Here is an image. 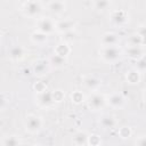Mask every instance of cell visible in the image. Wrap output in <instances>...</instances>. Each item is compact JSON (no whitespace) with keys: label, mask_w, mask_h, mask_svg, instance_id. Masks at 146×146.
<instances>
[{"label":"cell","mask_w":146,"mask_h":146,"mask_svg":"<svg viewBox=\"0 0 146 146\" xmlns=\"http://www.w3.org/2000/svg\"><path fill=\"white\" fill-rule=\"evenodd\" d=\"M32 73L34 76L36 78H43L46 75H48L50 73V71L52 70L51 68V65L48 60V58H39V59H35L33 63H32Z\"/></svg>","instance_id":"8992f818"},{"label":"cell","mask_w":146,"mask_h":146,"mask_svg":"<svg viewBox=\"0 0 146 146\" xmlns=\"http://www.w3.org/2000/svg\"><path fill=\"white\" fill-rule=\"evenodd\" d=\"M123 50L120 46H113V47H100L99 49V57L102 62L106 64H115L117 63L122 56Z\"/></svg>","instance_id":"7a4b0ae2"},{"label":"cell","mask_w":146,"mask_h":146,"mask_svg":"<svg viewBox=\"0 0 146 146\" xmlns=\"http://www.w3.org/2000/svg\"><path fill=\"white\" fill-rule=\"evenodd\" d=\"M76 22L71 18H64V19H56V33H59L62 35L73 32L75 30Z\"/></svg>","instance_id":"8fae6325"},{"label":"cell","mask_w":146,"mask_h":146,"mask_svg":"<svg viewBox=\"0 0 146 146\" xmlns=\"http://www.w3.org/2000/svg\"><path fill=\"white\" fill-rule=\"evenodd\" d=\"M21 145H22V140L18 135L8 133L1 137V146H21Z\"/></svg>","instance_id":"d6986e66"},{"label":"cell","mask_w":146,"mask_h":146,"mask_svg":"<svg viewBox=\"0 0 146 146\" xmlns=\"http://www.w3.org/2000/svg\"><path fill=\"white\" fill-rule=\"evenodd\" d=\"M27 49L22 46V44H16V46H13L8 49V59L10 62H14V63H18V62H22L26 55H27Z\"/></svg>","instance_id":"30bf717a"},{"label":"cell","mask_w":146,"mask_h":146,"mask_svg":"<svg viewBox=\"0 0 146 146\" xmlns=\"http://www.w3.org/2000/svg\"><path fill=\"white\" fill-rule=\"evenodd\" d=\"M35 104L43 110H49L56 105L54 97H52V91L51 90H46L40 94H35Z\"/></svg>","instance_id":"ba28073f"},{"label":"cell","mask_w":146,"mask_h":146,"mask_svg":"<svg viewBox=\"0 0 146 146\" xmlns=\"http://www.w3.org/2000/svg\"><path fill=\"white\" fill-rule=\"evenodd\" d=\"M127 46H143L141 44V38L139 36V34L137 32H133L128 36Z\"/></svg>","instance_id":"484cf974"},{"label":"cell","mask_w":146,"mask_h":146,"mask_svg":"<svg viewBox=\"0 0 146 146\" xmlns=\"http://www.w3.org/2000/svg\"><path fill=\"white\" fill-rule=\"evenodd\" d=\"M48 60L51 65V68H55V70H59V68H63L66 64H67V58H63L58 55H50L48 57Z\"/></svg>","instance_id":"7402d4cb"},{"label":"cell","mask_w":146,"mask_h":146,"mask_svg":"<svg viewBox=\"0 0 146 146\" xmlns=\"http://www.w3.org/2000/svg\"><path fill=\"white\" fill-rule=\"evenodd\" d=\"M130 21V15L124 9H115L110 14V22L117 27L125 26Z\"/></svg>","instance_id":"52a82bcc"},{"label":"cell","mask_w":146,"mask_h":146,"mask_svg":"<svg viewBox=\"0 0 146 146\" xmlns=\"http://www.w3.org/2000/svg\"><path fill=\"white\" fill-rule=\"evenodd\" d=\"M31 146H42V145H40V144H33V145H31Z\"/></svg>","instance_id":"e575fe53"},{"label":"cell","mask_w":146,"mask_h":146,"mask_svg":"<svg viewBox=\"0 0 146 146\" xmlns=\"http://www.w3.org/2000/svg\"><path fill=\"white\" fill-rule=\"evenodd\" d=\"M94 9H98V10H105V9H110L112 6L111 1L107 0H97V1H92L91 2Z\"/></svg>","instance_id":"d4e9b609"},{"label":"cell","mask_w":146,"mask_h":146,"mask_svg":"<svg viewBox=\"0 0 146 146\" xmlns=\"http://www.w3.org/2000/svg\"><path fill=\"white\" fill-rule=\"evenodd\" d=\"M136 32H137V33L139 34V36L141 38V44H143V47H145V46H146V24L139 25V27L137 29Z\"/></svg>","instance_id":"f546056e"},{"label":"cell","mask_w":146,"mask_h":146,"mask_svg":"<svg viewBox=\"0 0 146 146\" xmlns=\"http://www.w3.org/2000/svg\"><path fill=\"white\" fill-rule=\"evenodd\" d=\"M35 31L47 35L56 33V19L50 16H41L35 19Z\"/></svg>","instance_id":"277c9868"},{"label":"cell","mask_w":146,"mask_h":146,"mask_svg":"<svg viewBox=\"0 0 146 146\" xmlns=\"http://www.w3.org/2000/svg\"><path fill=\"white\" fill-rule=\"evenodd\" d=\"M124 78H125V81H127L128 84L136 86V84H138V83L140 82V80H141V74H140L136 68L132 67V68H130V70H128V71L125 72Z\"/></svg>","instance_id":"ffe728a7"},{"label":"cell","mask_w":146,"mask_h":146,"mask_svg":"<svg viewBox=\"0 0 146 146\" xmlns=\"http://www.w3.org/2000/svg\"><path fill=\"white\" fill-rule=\"evenodd\" d=\"M51 91H52V97H54V100H55L56 104H59L64 100L65 92L62 89H55V90H51Z\"/></svg>","instance_id":"83f0119b"},{"label":"cell","mask_w":146,"mask_h":146,"mask_svg":"<svg viewBox=\"0 0 146 146\" xmlns=\"http://www.w3.org/2000/svg\"><path fill=\"white\" fill-rule=\"evenodd\" d=\"M98 124L104 130H113L117 127V119L110 113H105L100 115L98 120Z\"/></svg>","instance_id":"4fadbf2b"},{"label":"cell","mask_w":146,"mask_h":146,"mask_svg":"<svg viewBox=\"0 0 146 146\" xmlns=\"http://www.w3.org/2000/svg\"><path fill=\"white\" fill-rule=\"evenodd\" d=\"M71 102L74 104V105H81L82 103L87 102V96L80 91V90H74L72 94H71Z\"/></svg>","instance_id":"603a6c76"},{"label":"cell","mask_w":146,"mask_h":146,"mask_svg":"<svg viewBox=\"0 0 146 146\" xmlns=\"http://www.w3.org/2000/svg\"><path fill=\"white\" fill-rule=\"evenodd\" d=\"M102 138L96 135V133H91L89 136V144L88 146H102Z\"/></svg>","instance_id":"f1b7e54d"},{"label":"cell","mask_w":146,"mask_h":146,"mask_svg":"<svg viewBox=\"0 0 146 146\" xmlns=\"http://www.w3.org/2000/svg\"><path fill=\"white\" fill-rule=\"evenodd\" d=\"M82 84L87 90L94 92V91H98V89L102 87V80L97 76L88 75L82 79Z\"/></svg>","instance_id":"2e32d148"},{"label":"cell","mask_w":146,"mask_h":146,"mask_svg":"<svg viewBox=\"0 0 146 146\" xmlns=\"http://www.w3.org/2000/svg\"><path fill=\"white\" fill-rule=\"evenodd\" d=\"M48 36L47 34H43L41 32H38V31H33L31 34H30V41L35 44V46H44L47 42H48Z\"/></svg>","instance_id":"44dd1931"},{"label":"cell","mask_w":146,"mask_h":146,"mask_svg":"<svg viewBox=\"0 0 146 146\" xmlns=\"http://www.w3.org/2000/svg\"><path fill=\"white\" fill-rule=\"evenodd\" d=\"M46 9H48L54 15H62L66 11L68 3L64 0H55V1H48L44 3Z\"/></svg>","instance_id":"7c38bea8"},{"label":"cell","mask_w":146,"mask_h":146,"mask_svg":"<svg viewBox=\"0 0 146 146\" xmlns=\"http://www.w3.org/2000/svg\"><path fill=\"white\" fill-rule=\"evenodd\" d=\"M123 52L128 58H130L135 62L145 56V50H144L143 46H127L125 49L123 50Z\"/></svg>","instance_id":"9a60e30c"},{"label":"cell","mask_w":146,"mask_h":146,"mask_svg":"<svg viewBox=\"0 0 146 146\" xmlns=\"http://www.w3.org/2000/svg\"><path fill=\"white\" fill-rule=\"evenodd\" d=\"M141 99H143L144 104H146V88H144L141 91Z\"/></svg>","instance_id":"836d02e7"},{"label":"cell","mask_w":146,"mask_h":146,"mask_svg":"<svg viewBox=\"0 0 146 146\" xmlns=\"http://www.w3.org/2000/svg\"><path fill=\"white\" fill-rule=\"evenodd\" d=\"M44 127V120L42 116L30 113L24 119V128L25 131L30 135H38Z\"/></svg>","instance_id":"3957f363"},{"label":"cell","mask_w":146,"mask_h":146,"mask_svg":"<svg viewBox=\"0 0 146 146\" xmlns=\"http://www.w3.org/2000/svg\"><path fill=\"white\" fill-rule=\"evenodd\" d=\"M46 9L44 2L41 1H25L21 6V11L22 14L27 17V18H39L42 16L43 10Z\"/></svg>","instance_id":"6da1fadb"},{"label":"cell","mask_w":146,"mask_h":146,"mask_svg":"<svg viewBox=\"0 0 146 146\" xmlns=\"http://www.w3.org/2000/svg\"><path fill=\"white\" fill-rule=\"evenodd\" d=\"M89 133L86 130L76 131L72 137V143L74 146H88L89 144Z\"/></svg>","instance_id":"e0dca14e"},{"label":"cell","mask_w":146,"mask_h":146,"mask_svg":"<svg viewBox=\"0 0 146 146\" xmlns=\"http://www.w3.org/2000/svg\"><path fill=\"white\" fill-rule=\"evenodd\" d=\"M100 47H113V46H119L120 43V38L115 32H105L102 34L100 40H99Z\"/></svg>","instance_id":"5bb4252c"},{"label":"cell","mask_w":146,"mask_h":146,"mask_svg":"<svg viewBox=\"0 0 146 146\" xmlns=\"http://www.w3.org/2000/svg\"><path fill=\"white\" fill-rule=\"evenodd\" d=\"M87 105L92 112L102 111L106 106V95L102 94L100 91L90 92L87 96Z\"/></svg>","instance_id":"5b68a950"},{"label":"cell","mask_w":146,"mask_h":146,"mask_svg":"<svg viewBox=\"0 0 146 146\" xmlns=\"http://www.w3.org/2000/svg\"><path fill=\"white\" fill-rule=\"evenodd\" d=\"M117 136L121 139H128L132 136V129L129 125H122L117 129Z\"/></svg>","instance_id":"cb8c5ba5"},{"label":"cell","mask_w":146,"mask_h":146,"mask_svg":"<svg viewBox=\"0 0 146 146\" xmlns=\"http://www.w3.org/2000/svg\"><path fill=\"white\" fill-rule=\"evenodd\" d=\"M71 52H72V48H71L70 43L64 42V41H60V42H58L54 47V52L52 54L58 55V56H60L63 58H67Z\"/></svg>","instance_id":"ac0fdd59"},{"label":"cell","mask_w":146,"mask_h":146,"mask_svg":"<svg viewBox=\"0 0 146 146\" xmlns=\"http://www.w3.org/2000/svg\"><path fill=\"white\" fill-rule=\"evenodd\" d=\"M33 89H34L35 94H40V92H43V91L48 90V87H47V84L43 81H38V82L34 83Z\"/></svg>","instance_id":"4dcf8cb0"},{"label":"cell","mask_w":146,"mask_h":146,"mask_svg":"<svg viewBox=\"0 0 146 146\" xmlns=\"http://www.w3.org/2000/svg\"><path fill=\"white\" fill-rule=\"evenodd\" d=\"M125 103H127V99L121 92H111L106 95V105L113 110L124 108Z\"/></svg>","instance_id":"9c48e42d"},{"label":"cell","mask_w":146,"mask_h":146,"mask_svg":"<svg viewBox=\"0 0 146 146\" xmlns=\"http://www.w3.org/2000/svg\"><path fill=\"white\" fill-rule=\"evenodd\" d=\"M140 74L143 73H146V55L144 57H141L140 59L136 60V64H135V67Z\"/></svg>","instance_id":"4316f807"},{"label":"cell","mask_w":146,"mask_h":146,"mask_svg":"<svg viewBox=\"0 0 146 146\" xmlns=\"http://www.w3.org/2000/svg\"><path fill=\"white\" fill-rule=\"evenodd\" d=\"M75 32L73 31V32H70V33H66V34H64L63 35V38H62V41H64V42H67V43H70V42H72L74 39H75Z\"/></svg>","instance_id":"d6a6232c"},{"label":"cell","mask_w":146,"mask_h":146,"mask_svg":"<svg viewBox=\"0 0 146 146\" xmlns=\"http://www.w3.org/2000/svg\"><path fill=\"white\" fill-rule=\"evenodd\" d=\"M135 146H146V135H139L135 139Z\"/></svg>","instance_id":"1f68e13d"}]
</instances>
